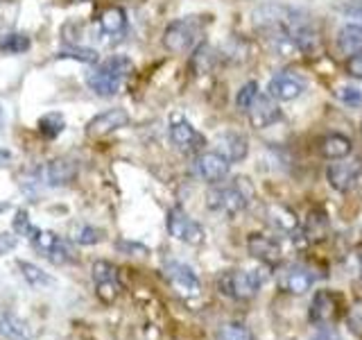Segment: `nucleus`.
<instances>
[{"instance_id": "11", "label": "nucleus", "mask_w": 362, "mask_h": 340, "mask_svg": "<svg viewBox=\"0 0 362 340\" xmlns=\"http://www.w3.org/2000/svg\"><path fill=\"white\" fill-rule=\"evenodd\" d=\"M197 37V23L195 18H179L175 23H170V26L165 28L163 32V45L175 55H181L186 52L192 41H195Z\"/></svg>"}, {"instance_id": "26", "label": "nucleus", "mask_w": 362, "mask_h": 340, "mask_svg": "<svg viewBox=\"0 0 362 340\" xmlns=\"http://www.w3.org/2000/svg\"><path fill=\"white\" fill-rule=\"evenodd\" d=\"M28 327L23 320L14 315H3L0 317V340H28Z\"/></svg>"}, {"instance_id": "43", "label": "nucleus", "mask_w": 362, "mask_h": 340, "mask_svg": "<svg viewBox=\"0 0 362 340\" xmlns=\"http://www.w3.org/2000/svg\"><path fill=\"white\" fill-rule=\"evenodd\" d=\"M0 125H3V107H0Z\"/></svg>"}, {"instance_id": "39", "label": "nucleus", "mask_w": 362, "mask_h": 340, "mask_svg": "<svg viewBox=\"0 0 362 340\" xmlns=\"http://www.w3.org/2000/svg\"><path fill=\"white\" fill-rule=\"evenodd\" d=\"M310 340H339V336H337L335 329H331V327H322L320 332H317Z\"/></svg>"}, {"instance_id": "36", "label": "nucleus", "mask_w": 362, "mask_h": 340, "mask_svg": "<svg viewBox=\"0 0 362 340\" xmlns=\"http://www.w3.org/2000/svg\"><path fill=\"white\" fill-rule=\"evenodd\" d=\"M349 324L356 334H362V302H356L349 311Z\"/></svg>"}, {"instance_id": "12", "label": "nucleus", "mask_w": 362, "mask_h": 340, "mask_svg": "<svg viewBox=\"0 0 362 340\" xmlns=\"http://www.w3.org/2000/svg\"><path fill=\"white\" fill-rule=\"evenodd\" d=\"M37 177L50 188L68 186L77 177V162H73V159H66V157L52 159V162H48L43 168L37 170Z\"/></svg>"}, {"instance_id": "38", "label": "nucleus", "mask_w": 362, "mask_h": 340, "mask_svg": "<svg viewBox=\"0 0 362 340\" xmlns=\"http://www.w3.org/2000/svg\"><path fill=\"white\" fill-rule=\"evenodd\" d=\"M16 243H18V238H16V236H11V234H0V254L11 252V249L16 247Z\"/></svg>"}, {"instance_id": "41", "label": "nucleus", "mask_w": 362, "mask_h": 340, "mask_svg": "<svg viewBox=\"0 0 362 340\" xmlns=\"http://www.w3.org/2000/svg\"><path fill=\"white\" fill-rule=\"evenodd\" d=\"M344 9L349 11V14H354V16H360V18H362V0H354V3L344 5Z\"/></svg>"}, {"instance_id": "28", "label": "nucleus", "mask_w": 362, "mask_h": 340, "mask_svg": "<svg viewBox=\"0 0 362 340\" xmlns=\"http://www.w3.org/2000/svg\"><path fill=\"white\" fill-rule=\"evenodd\" d=\"M66 128L64 123V116L62 113H48V116H43L39 120V132L45 136V139H57Z\"/></svg>"}, {"instance_id": "7", "label": "nucleus", "mask_w": 362, "mask_h": 340, "mask_svg": "<svg viewBox=\"0 0 362 340\" xmlns=\"http://www.w3.org/2000/svg\"><path fill=\"white\" fill-rule=\"evenodd\" d=\"M170 139H173V143L186 154H195V152L199 154L202 147L206 145L204 136L192 128V123L186 116H181V113H173V118H170Z\"/></svg>"}, {"instance_id": "18", "label": "nucleus", "mask_w": 362, "mask_h": 340, "mask_svg": "<svg viewBox=\"0 0 362 340\" xmlns=\"http://www.w3.org/2000/svg\"><path fill=\"white\" fill-rule=\"evenodd\" d=\"M127 123H129V113L120 107H113V109L98 113L95 118H90L86 125V134L88 136H105V134H111V132L124 128Z\"/></svg>"}, {"instance_id": "4", "label": "nucleus", "mask_w": 362, "mask_h": 340, "mask_svg": "<svg viewBox=\"0 0 362 340\" xmlns=\"http://www.w3.org/2000/svg\"><path fill=\"white\" fill-rule=\"evenodd\" d=\"M30 243L43 259H48L50 264H54V266L71 264V261L75 259L71 243L64 241L62 236H57L52 232L37 230V232H34V236L30 238Z\"/></svg>"}, {"instance_id": "34", "label": "nucleus", "mask_w": 362, "mask_h": 340, "mask_svg": "<svg viewBox=\"0 0 362 340\" xmlns=\"http://www.w3.org/2000/svg\"><path fill=\"white\" fill-rule=\"evenodd\" d=\"M75 241L79 245H95L102 241V232L95 230V227H82V230L75 234Z\"/></svg>"}, {"instance_id": "20", "label": "nucleus", "mask_w": 362, "mask_h": 340, "mask_svg": "<svg viewBox=\"0 0 362 340\" xmlns=\"http://www.w3.org/2000/svg\"><path fill=\"white\" fill-rule=\"evenodd\" d=\"M301 232H303V238L305 243H320L328 236L331 232V220H328V215L324 209H310L308 211V218L301 225Z\"/></svg>"}, {"instance_id": "15", "label": "nucleus", "mask_w": 362, "mask_h": 340, "mask_svg": "<svg viewBox=\"0 0 362 340\" xmlns=\"http://www.w3.org/2000/svg\"><path fill=\"white\" fill-rule=\"evenodd\" d=\"M247 252L267 268H274L281 261V245L276 243V238L265 234H249Z\"/></svg>"}, {"instance_id": "14", "label": "nucleus", "mask_w": 362, "mask_h": 340, "mask_svg": "<svg viewBox=\"0 0 362 340\" xmlns=\"http://www.w3.org/2000/svg\"><path fill=\"white\" fill-rule=\"evenodd\" d=\"M267 220L269 225L274 227V232L283 234V236H290L292 241L297 238V241H303V232H301V222L297 218V213H294L292 209L283 207V204H269L267 207Z\"/></svg>"}, {"instance_id": "42", "label": "nucleus", "mask_w": 362, "mask_h": 340, "mask_svg": "<svg viewBox=\"0 0 362 340\" xmlns=\"http://www.w3.org/2000/svg\"><path fill=\"white\" fill-rule=\"evenodd\" d=\"M11 159V154H9V150H0V166H5L7 162Z\"/></svg>"}, {"instance_id": "2", "label": "nucleus", "mask_w": 362, "mask_h": 340, "mask_svg": "<svg viewBox=\"0 0 362 340\" xmlns=\"http://www.w3.org/2000/svg\"><path fill=\"white\" fill-rule=\"evenodd\" d=\"M263 270H226L218 279V290L231 300H252L265 286Z\"/></svg>"}, {"instance_id": "31", "label": "nucleus", "mask_w": 362, "mask_h": 340, "mask_svg": "<svg viewBox=\"0 0 362 340\" xmlns=\"http://www.w3.org/2000/svg\"><path fill=\"white\" fill-rule=\"evenodd\" d=\"M57 57L62 60H77V62H84V64H95L98 62V52L90 50V48H71V50H62Z\"/></svg>"}, {"instance_id": "16", "label": "nucleus", "mask_w": 362, "mask_h": 340, "mask_svg": "<svg viewBox=\"0 0 362 340\" xmlns=\"http://www.w3.org/2000/svg\"><path fill=\"white\" fill-rule=\"evenodd\" d=\"M303 91H305V82L294 73H281L276 77H272L267 84V94L276 102H292V100H297Z\"/></svg>"}, {"instance_id": "21", "label": "nucleus", "mask_w": 362, "mask_h": 340, "mask_svg": "<svg viewBox=\"0 0 362 340\" xmlns=\"http://www.w3.org/2000/svg\"><path fill=\"white\" fill-rule=\"evenodd\" d=\"M218 152L224 154L231 164L243 162V159L247 157V152H249L247 139L243 134H238V132H226V134L218 136Z\"/></svg>"}, {"instance_id": "17", "label": "nucleus", "mask_w": 362, "mask_h": 340, "mask_svg": "<svg viewBox=\"0 0 362 340\" xmlns=\"http://www.w3.org/2000/svg\"><path fill=\"white\" fill-rule=\"evenodd\" d=\"M249 123H252L254 130H265L269 125H274L281 118L279 105L274 102L269 94H258V98L254 100V105L249 107Z\"/></svg>"}, {"instance_id": "33", "label": "nucleus", "mask_w": 362, "mask_h": 340, "mask_svg": "<svg viewBox=\"0 0 362 340\" xmlns=\"http://www.w3.org/2000/svg\"><path fill=\"white\" fill-rule=\"evenodd\" d=\"M0 48L7 52H25L30 48V41L28 37H23V34H7L5 41L0 43Z\"/></svg>"}, {"instance_id": "5", "label": "nucleus", "mask_w": 362, "mask_h": 340, "mask_svg": "<svg viewBox=\"0 0 362 340\" xmlns=\"http://www.w3.org/2000/svg\"><path fill=\"white\" fill-rule=\"evenodd\" d=\"M165 227H168V234L173 236L175 241L186 243V245H202L204 238H206L204 227L197 220H192L190 215L179 207L168 211Z\"/></svg>"}, {"instance_id": "9", "label": "nucleus", "mask_w": 362, "mask_h": 340, "mask_svg": "<svg viewBox=\"0 0 362 340\" xmlns=\"http://www.w3.org/2000/svg\"><path fill=\"white\" fill-rule=\"evenodd\" d=\"M163 275L184 298H197L202 293V281L195 275V270L186 264H181V261H165Z\"/></svg>"}, {"instance_id": "24", "label": "nucleus", "mask_w": 362, "mask_h": 340, "mask_svg": "<svg viewBox=\"0 0 362 340\" xmlns=\"http://www.w3.org/2000/svg\"><path fill=\"white\" fill-rule=\"evenodd\" d=\"M18 270H21V275H23V279H25L32 288H37V290H41V288H50L52 283H54V279L48 275V272H43L39 266H34V264H30V261H18Z\"/></svg>"}, {"instance_id": "30", "label": "nucleus", "mask_w": 362, "mask_h": 340, "mask_svg": "<svg viewBox=\"0 0 362 340\" xmlns=\"http://www.w3.org/2000/svg\"><path fill=\"white\" fill-rule=\"evenodd\" d=\"M215 62V55H213V48L209 43H202L199 48L195 50V55H192V66H197L202 64L199 68V73H209L211 71V66Z\"/></svg>"}, {"instance_id": "22", "label": "nucleus", "mask_w": 362, "mask_h": 340, "mask_svg": "<svg viewBox=\"0 0 362 340\" xmlns=\"http://www.w3.org/2000/svg\"><path fill=\"white\" fill-rule=\"evenodd\" d=\"M351 150H354V143H351V139L344 134H337V132L324 136L322 143H320L322 157L331 159V162H342V159H346L351 154Z\"/></svg>"}, {"instance_id": "6", "label": "nucleus", "mask_w": 362, "mask_h": 340, "mask_svg": "<svg viewBox=\"0 0 362 340\" xmlns=\"http://www.w3.org/2000/svg\"><path fill=\"white\" fill-rule=\"evenodd\" d=\"M326 179L337 193H362V159L344 164H331Z\"/></svg>"}, {"instance_id": "27", "label": "nucleus", "mask_w": 362, "mask_h": 340, "mask_svg": "<svg viewBox=\"0 0 362 340\" xmlns=\"http://www.w3.org/2000/svg\"><path fill=\"white\" fill-rule=\"evenodd\" d=\"M215 340H254V334L243 322H226L218 329Z\"/></svg>"}, {"instance_id": "45", "label": "nucleus", "mask_w": 362, "mask_h": 340, "mask_svg": "<svg viewBox=\"0 0 362 340\" xmlns=\"http://www.w3.org/2000/svg\"><path fill=\"white\" fill-rule=\"evenodd\" d=\"M79 3H86V0H79Z\"/></svg>"}, {"instance_id": "40", "label": "nucleus", "mask_w": 362, "mask_h": 340, "mask_svg": "<svg viewBox=\"0 0 362 340\" xmlns=\"http://www.w3.org/2000/svg\"><path fill=\"white\" fill-rule=\"evenodd\" d=\"M118 249H124V252H139V254H147V247L143 245H136V243H127V241H120Z\"/></svg>"}, {"instance_id": "19", "label": "nucleus", "mask_w": 362, "mask_h": 340, "mask_svg": "<svg viewBox=\"0 0 362 340\" xmlns=\"http://www.w3.org/2000/svg\"><path fill=\"white\" fill-rule=\"evenodd\" d=\"M315 281H317V277L313 275L310 268L292 266V268H288L281 275L279 286H281V290H286L288 295H305V293L313 288Z\"/></svg>"}, {"instance_id": "8", "label": "nucleus", "mask_w": 362, "mask_h": 340, "mask_svg": "<svg viewBox=\"0 0 362 340\" xmlns=\"http://www.w3.org/2000/svg\"><path fill=\"white\" fill-rule=\"evenodd\" d=\"M90 277H93L95 293H98V298L102 302H105V304L116 302V298H118L120 290H122L120 275H118V268L116 266L109 264V261H95Z\"/></svg>"}, {"instance_id": "1", "label": "nucleus", "mask_w": 362, "mask_h": 340, "mask_svg": "<svg viewBox=\"0 0 362 340\" xmlns=\"http://www.w3.org/2000/svg\"><path fill=\"white\" fill-rule=\"evenodd\" d=\"M132 68H134L132 66V60L116 55V57H111V60H107L100 68H95V71L88 75L86 84L100 98L116 96L118 91L122 89L124 77L132 73Z\"/></svg>"}, {"instance_id": "37", "label": "nucleus", "mask_w": 362, "mask_h": 340, "mask_svg": "<svg viewBox=\"0 0 362 340\" xmlns=\"http://www.w3.org/2000/svg\"><path fill=\"white\" fill-rule=\"evenodd\" d=\"M346 73L356 79H362V52L351 55L346 60Z\"/></svg>"}, {"instance_id": "44", "label": "nucleus", "mask_w": 362, "mask_h": 340, "mask_svg": "<svg viewBox=\"0 0 362 340\" xmlns=\"http://www.w3.org/2000/svg\"><path fill=\"white\" fill-rule=\"evenodd\" d=\"M360 272H362V254H360Z\"/></svg>"}, {"instance_id": "10", "label": "nucleus", "mask_w": 362, "mask_h": 340, "mask_svg": "<svg viewBox=\"0 0 362 340\" xmlns=\"http://www.w3.org/2000/svg\"><path fill=\"white\" fill-rule=\"evenodd\" d=\"M195 170L199 179H204L206 184H222V181L229 177L231 162L218 150H209V152H199L195 159Z\"/></svg>"}, {"instance_id": "3", "label": "nucleus", "mask_w": 362, "mask_h": 340, "mask_svg": "<svg viewBox=\"0 0 362 340\" xmlns=\"http://www.w3.org/2000/svg\"><path fill=\"white\" fill-rule=\"evenodd\" d=\"M209 209L215 213L229 215L235 218L238 213H243L249 204V196L240 188V184H215L206 196Z\"/></svg>"}, {"instance_id": "23", "label": "nucleus", "mask_w": 362, "mask_h": 340, "mask_svg": "<svg viewBox=\"0 0 362 340\" xmlns=\"http://www.w3.org/2000/svg\"><path fill=\"white\" fill-rule=\"evenodd\" d=\"M337 48L344 55H358L362 52V26L349 23L337 32Z\"/></svg>"}, {"instance_id": "13", "label": "nucleus", "mask_w": 362, "mask_h": 340, "mask_svg": "<svg viewBox=\"0 0 362 340\" xmlns=\"http://www.w3.org/2000/svg\"><path fill=\"white\" fill-rule=\"evenodd\" d=\"M339 315V298L331 290H317L310 302L308 320L315 327H328L337 320Z\"/></svg>"}, {"instance_id": "35", "label": "nucleus", "mask_w": 362, "mask_h": 340, "mask_svg": "<svg viewBox=\"0 0 362 340\" xmlns=\"http://www.w3.org/2000/svg\"><path fill=\"white\" fill-rule=\"evenodd\" d=\"M337 96H339V100H342L344 105H349V107H358V105H362V91L356 89V86H344V89H339V91H337Z\"/></svg>"}, {"instance_id": "32", "label": "nucleus", "mask_w": 362, "mask_h": 340, "mask_svg": "<svg viewBox=\"0 0 362 340\" xmlns=\"http://www.w3.org/2000/svg\"><path fill=\"white\" fill-rule=\"evenodd\" d=\"M37 230H39V227H34V225L30 222L28 211L18 209V211H16V215H14V232H16L18 236L32 238V236H34V232H37Z\"/></svg>"}, {"instance_id": "29", "label": "nucleus", "mask_w": 362, "mask_h": 340, "mask_svg": "<svg viewBox=\"0 0 362 340\" xmlns=\"http://www.w3.org/2000/svg\"><path fill=\"white\" fill-rule=\"evenodd\" d=\"M258 98V84L256 82H247L245 86H240V91L235 94V107L249 111V107L254 105V100Z\"/></svg>"}, {"instance_id": "25", "label": "nucleus", "mask_w": 362, "mask_h": 340, "mask_svg": "<svg viewBox=\"0 0 362 340\" xmlns=\"http://www.w3.org/2000/svg\"><path fill=\"white\" fill-rule=\"evenodd\" d=\"M100 30L105 34H120L127 26V14L120 7H109L100 14Z\"/></svg>"}]
</instances>
